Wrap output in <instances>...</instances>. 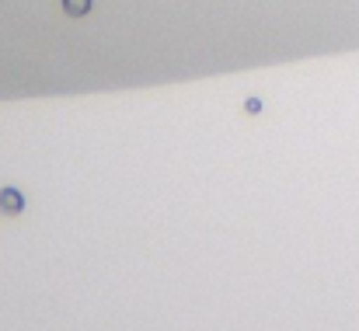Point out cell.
Instances as JSON below:
<instances>
[{
    "label": "cell",
    "mask_w": 359,
    "mask_h": 331,
    "mask_svg": "<svg viewBox=\"0 0 359 331\" xmlns=\"http://www.w3.org/2000/svg\"><path fill=\"white\" fill-rule=\"evenodd\" d=\"M244 112H262V102H258V98H248V105H244Z\"/></svg>",
    "instance_id": "3"
},
{
    "label": "cell",
    "mask_w": 359,
    "mask_h": 331,
    "mask_svg": "<svg viewBox=\"0 0 359 331\" xmlns=\"http://www.w3.org/2000/svg\"><path fill=\"white\" fill-rule=\"evenodd\" d=\"M0 206L11 210V213H21V196H18L14 189H4V192H0Z\"/></svg>",
    "instance_id": "2"
},
{
    "label": "cell",
    "mask_w": 359,
    "mask_h": 331,
    "mask_svg": "<svg viewBox=\"0 0 359 331\" xmlns=\"http://www.w3.org/2000/svg\"><path fill=\"white\" fill-rule=\"evenodd\" d=\"M91 4H95V0H63V14H67V18H84V14L91 11Z\"/></svg>",
    "instance_id": "1"
}]
</instances>
